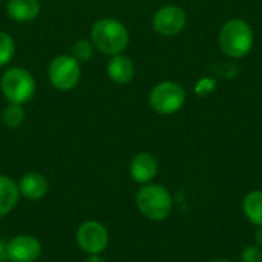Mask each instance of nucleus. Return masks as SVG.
<instances>
[{"label":"nucleus","instance_id":"nucleus-22","mask_svg":"<svg viewBox=\"0 0 262 262\" xmlns=\"http://www.w3.org/2000/svg\"><path fill=\"white\" fill-rule=\"evenodd\" d=\"M86 262H106L100 255H89V258L86 259Z\"/></svg>","mask_w":262,"mask_h":262},{"label":"nucleus","instance_id":"nucleus-5","mask_svg":"<svg viewBox=\"0 0 262 262\" xmlns=\"http://www.w3.org/2000/svg\"><path fill=\"white\" fill-rule=\"evenodd\" d=\"M186 101V91L177 81H161L158 83L149 95L150 107L161 115L177 114Z\"/></svg>","mask_w":262,"mask_h":262},{"label":"nucleus","instance_id":"nucleus-8","mask_svg":"<svg viewBox=\"0 0 262 262\" xmlns=\"http://www.w3.org/2000/svg\"><path fill=\"white\" fill-rule=\"evenodd\" d=\"M186 21H187L186 12L175 5H166L157 9V12L152 17L154 29L163 37L178 35L184 29Z\"/></svg>","mask_w":262,"mask_h":262},{"label":"nucleus","instance_id":"nucleus-7","mask_svg":"<svg viewBox=\"0 0 262 262\" xmlns=\"http://www.w3.org/2000/svg\"><path fill=\"white\" fill-rule=\"evenodd\" d=\"M77 243L88 255H100L109 244V232L101 223L86 221L77 230Z\"/></svg>","mask_w":262,"mask_h":262},{"label":"nucleus","instance_id":"nucleus-6","mask_svg":"<svg viewBox=\"0 0 262 262\" xmlns=\"http://www.w3.org/2000/svg\"><path fill=\"white\" fill-rule=\"evenodd\" d=\"M80 75H81L80 61H77L69 54L57 55L48 68L49 83L57 91H61V92L74 89L80 81Z\"/></svg>","mask_w":262,"mask_h":262},{"label":"nucleus","instance_id":"nucleus-21","mask_svg":"<svg viewBox=\"0 0 262 262\" xmlns=\"http://www.w3.org/2000/svg\"><path fill=\"white\" fill-rule=\"evenodd\" d=\"M255 243H256L258 247L262 249V227H258L256 232H255Z\"/></svg>","mask_w":262,"mask_h":262},{"label":"nucleus","instance_id":"nucleus-15","mask_svg":"<svg viewBox=\"0 0 262 262\" xmlns=\"http://www.w3.org/2000/svg\"><path fill=\"white\" fill-rule=\"evenodd\" d=\"M246 218L256 227H262V190H252L243 200Z\"/></svg>","mask_w":262,"mask_h":262},{"label":"nucleus","instance_id":"nucleus-12","mask_svg":"<svg viewBox=\"0 0 262 262\" xmlns=\"http://www.w3.org/2000/svg\"><path fill=\"white\" fill-rule=\"evenodd\" d=\"M48 181L41 173L31 172L21 177L18 183V192L21 196H25L29 201L41 200L48 193Z\"/></svg>","mask_w":262,"mask_h":262},{"label":"nucleus","instance_id":"nucleus-16","mask_svg":"<svg viewBox=\"0 0 262 262\" xmlns=\"http://www.w3.org/2000/svg\"><path fill=\"white\" fill-rule=\"evenodd\" d=\"M25 111L21 104H12L9 103L3 111H2V121L6 127L9 129H17L23 124L25 121Z\"/></svg>","mask_w":262,"mask_h":262},{"label":"nucleus","instance_id":"nucleus-13","mask_svg":"<svg viewBox=\"0 0 262 262\" xmlns=\"http://www.w3.org/2000/svg\"><path fill=\"white\" fill-rule=\"evenodd\" d=\"M6 14L15 21H31L40 14L38 0H8Z\"/></svg>","mask_w":262,"mask_h":262},{"label":"nucleus","instance_id":"nucleus-4","mask_svg":"<svg viewBox=\"0 0 262 262\" xmlns=\"http://www.w3.org/2000/svg\"><path fill=\"white\" fill-rule=\"evenodd\" d=\"M0 89L5 98L12 104H26L37 91L34 75L20 66L9 68L0 78Z\"/></svg>","mask_w":262,"mask_h":262},{"label":"nucleus","instance_id":"nucleus-14","mask_svg":"<svg viewBox=\"0 0 262 262\" xmlns=\"http://www.w3.org/2000/svg\"><path fill=\"white\" fill-rule=\"evenodd\" d=\"M18 186L6 175H0V218L6 216L18 201Z\"/></svg>","mask_w":262,"mask_h":262},{"label":"nucleus","instance_id":"nucleus-20","mask_svg":"<svg viewBox=\"0 0 262 262\" xmlns=\"http://www.w3.org/2000/svg\"><path fill=\"white\" fill-rule=\"evenodd\" d=\"M8 259V255H6V244L0 239V262H5Z\"/></svg>","mask_w":262,"mask_h":262},{"label":"nucleus","instance_id":"nucleus-9","mask_svg":"<svg viewBox=\"0 0 262 262\" xmlns=\"http://www.w3.org/2000/svg\"><path fill=\"white\" fill-rule=\"evenodd\" d=\"M41 253L38 239L29 235H20L12 238L6 244L8 259L12 262H34Z\"/></svg>","mask_w":262,"mask_h":262},{"label":"nucleus","instance_id":"nucleus-11","mask_svg":"<svg viewBox=\"0 0 262 262\" xmlns=\"http://www.w3.org/2000/svg\"><path fill=\"white\" fill-rule=\"evenodd\" d=\"M106 72L109 78L117 84H127L134 80L135 75V64L130 57L124 54L112 55V58L107 63Z\"/></svg>","mask_w":262,"mask_h":262},{"label":"nucleus","instance_id":"nucleus-23","mask_svg":"<svg viewBox=\"0 0 262 262\" xmlns=\"http://www.w3.org/2000/svg\"><path fill=\"white\" fill-rule=\"evenodd\" d=\"M210 262H232L230 259H224V258H220V259H213V261Z\"/></svg>","mask_w":262,"mask_h":262},{"label":"nucleus","instance_id":"nucleus-2","mask_svg":"<svg viewBox=\"0 0 262 262\" xmlns=\"http://www.w3.org/2000/svg\"><path fill=\"white\" fill-rule=\"evenodd\" d=\"M255 43L252 26L243 18L229 20L220 32V48L230 58L246 57Z\"/></svg>","mask_w":262,"mask_h":262},{"label":"nucleus","instance_id":"nucleus-19","mask_svg":"<svg viewBox=\"0 0 262 262\" xmlns=\"http://www.w3.org/2000/svg\"><path fill=\"white\" fill-rule=\"evenodd\" d=\"M241 262H262V249L258 247L256 244H250L247 247H244V250L241 252Z\"/></svg>","mask_w":262,"mask_h":262},{"label":"nucleus","instance_id":"nucleus-24","mask_svg":"<svg viewBox=\"0 0 262 262\" xmlns=\"http://www.w3.org/2000/svg\"><path fill=\"white\" fill-rule=\"evenodd\" d=\"M0 2H2V0H0Z\"/></svg>","mask_w":262,"mask_h":262},{"label":"nucleus","instance_id":"nucleus-17","mask_svg":"<svg viewBox=\"0 0 262 262\" xmlns=\"http://www.w3.org/2000/svg\"><path fill=\"white\" fill-rule=\"evenodd\" d=\"M94 51H95V46L91 40H86V38H80L77 40L74 45H72V49H71V55L80 61V63H84V61H89L94 55Z\"/></svg>","mask_w":262,"mask_h":262},{"label":"nucleus","instance_id":"nucleus-1","mask_svg":"<svg viewBox=\"0 0 262 262\" xmlns=\"http://www.w3.org/2000/svg\"><path fill=\"white\" fill-rule=\"evenodd\" d=\"M91 41L106 55L123 54L129 45V31L117 18H100L91 28Z\"/></svg>","mask_w":262,"mask_h":262},{"label":"nucleus","instance_id":"nucleus-10","mask_svg":"<svg viewBox=\"0 0 262 262\" xmlns=\"http://www.w3.org/2000/svg\"><path fill=\"white\" fill-rule=\"evenodd\" d=\"M129 172H130V177L135 183L147 184L158 173V160L149 152L137 154L130 161Z\"/></svg>","mask_w":262,"mask_h":262},{"label":"nucleus","instance_id":"nucleus-18","mask_svg":"<svg viewBox=\"0 0 262 262\" xmlns=\"http://www.w3.org/2000/svg\"><path fill=\"white\" fill-rule=\"evenodd\" d=\"M14 54H15L14 38L9 34L0 31V68L8 64L12 60Z\"/></svg>","mask_w":262,"mask_h":262},{"label":"nucleus","instance_id":"nucleus-3","mask_svg":"<svg viewBox=\"0 0 262 262\" xmlns=\"http://www.w3.org/2000/svg\"><path fill=\"white\" fill-rule=\"evenodd\" d=\"M135 203L143 216L150 221L166 220L173 207L170 192L160 184H144L135 196Z\"/></svg>","mask_w":262,"mask_h":262}]
</instances>
